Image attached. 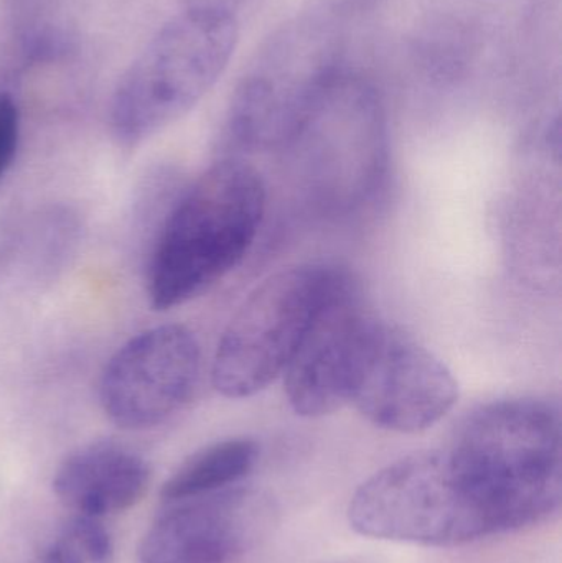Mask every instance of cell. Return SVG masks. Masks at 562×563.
<instances>
[{
    "label": "cell",
    "mask_w": 562,
    "mask_h": 563,
    "mask_svg": "<svg viewBox=\"0 0 562 563\" xmlns=\"http://www.w3.org/2000/svg\"><path fill=\"white\" fill-rule=\"evenodd\" d=\"M346 12H353V10H365L370 9V7L375 5L376 0H337Z\"/></svg>",
    "instance_id": "cell-18"
},
{
    "label": "cell",
    "mask_w": 562,
    "mask_h": 563,
    "mask_svg": "<svg viewBox=\"0 0 562 563\" xmlns=\"http://www.w3.org/2000/svg\"><path fill=\"white\" fill-rule=\"evenodd\" d=\"M200 376L201 347L194 331L161 324L135 334L109 357L99 402L119 429H154L194 399Z\"/></svg>",
    "instance_id": "cell-9"
},
{
    "label": "cell",
    "mask_w": 562,
    "mask_h": 563,
    "mask_svg": "<svg viewBox=\"0 0 562 563\" xmlns=\"http://www.w3.org/2000/svg\"><path fill=\"white\" fill-rule=\"evenodd\" d=\"M449 456L481 496L497 534L541 525L562 503V426L554 404L507 399L462 422Z\"/></svg>",
    "instance_id": "cell-3"
},
{
    "label": "cell",
    "mask_w": 562,
    "mask_h": 563,
    "mask_svg": "<svg viewBox=\"0 0 562 563\" xmlns=\"http://www.w3.org/2000/svg\"><path fill=\"white\" fill-rule=\"evenodd\" d=\"M22 115L15 95L0 89V185L19 154Z\"/></svg>",
    "instance_id": "cell-16"
},
{
    "label": "cell",
    "mask_w": 562,
    "mask_h": 563,
    "mask_svg": "<svg viewBox=\"0 0 562 563\" xmlns=\"http://www.w3.org/2000/svg\"><path fill=\"white\" fill-rule=\"evenodd\" d=\"M349 522L366 538L426 548H458L497 534L448 450L412 453L370 476L350 499Z\"/></svg>",
    "instance_id": "cell-6"
},
{
    "label": "cell",
    "mask_w": 562,
    "mask_h": 563,
    "mask_svg": "<svg viewBox=\"0 0 562 563\" xmlns=\"http://www.w3.org/2000/svg\"><path fill=\"white\" fill-rule=\"evenodd\" d=\"M114 544L101 519L76 516L69 519L38 563H112Z\"/></svg>",
    "instance_id": "cell-14"
},
{
    "label": "cell",
    "mask_w": 562,
    "mask_h": 563,
    "mask_svg": "<svg viewBox=\"0 0 562 563\" xmlns=\"http://www.w3.org/2000/svg\"><path fill=\"white\" fill-rule=\"evenodd\" d=\"M269 522V503L240 485L164 503L139 558L142 563H236Z\"/></svg>",
    "instance_id": "cell-11"
},
{
    "label": "cell",
    "mask_w": 562,
    "mask_h": 563,
    "mask_svg": "<svg viewBox=\"0 0 562 563\" xmlns=\"http://www.w3.org/2000/svg\"><path fill=\"white\" fill-rule=\"evenodd\" d=\"M148 482L151 468L137 452L104 440L66 456L53 476V492L76 515L102 519L137 505Z\"/></svg>",
    "instance_id": "cell-12"
},
{
    "label": "cell",
    "mask_w": 562,
    "mask_h": 563,
    "mask_svg": "<svg viewBox=\"0 0 562 563\" xmlns=\"http://www.w3.org/2000/svg\"><path fill=\"white\" fill-rule=\"evenodd\" d=\"M266 205V185L246 158L218 157L184 187L145 256L152 307H180L233 273L260 234Z\"/></svg>",
    "instance_id": "cell-2"
},
{
    "label": "cell",
    "mask_w": 562,
    "mask_h": 563,
    "mask_svg": "<svg viewBox=\"0 0 562 563\" xmlns=\"http://www.w3.org/2000/svg\"><path fill=\"white\" fill-rule=\"evenodd\" d=\"M236 43L233 13L184 9L172 16L112 92V139L121 147H137L194 111L220 81Z\"/></svg>",
    "instance_id": "cell-4"
},
{
    "label": "cell",
    "mask_w": 562,
    "mask_h": 563,
    "mask_svg": "<svg viewBox=\"0 0 562 563\" xmlns=\"http://www.w3.org/2000/svg\"><path fill=\"white\" fill-rule=\"evenodd\" d=\"M184 9L214 10L236 15L238 9L244 0H180Z\"/></svg>",
    "instance_id": "cell-17"
},
{
    "label": "cell",
    "mask_w": 562,
    "mask_h": 563,
    "mask_svg": "<svg viewBox=\"0 0 562 563\" xmlns=\"http://www.w3.org/2000/svg\"><path fill=\"white\" fill-rule=\"evenodd\" d=\"M79 238V221L69 210H53L43 214L35 227L32 243L33 264L38 273H52L65 263Z\"/></svg>",
    "instance_id": "cell-15"
},
{
    "label": "cell",
    "mask_w": 562,
    "mask_h": 563,
    "mask_svg": "<svg viewBox=\"0 0 562 563\" xmlns=\"http://www.w3.org/2000/svg\"><path fill=\"white\" fill-rule=\"evenodd\" d=\"M339 271L329 264L287 267L247 295L214 353L211 383L221 396L246 399L283 377Z\"/></svg>",
    "instance_id": "cell-7"
},
{
    "label": "cell",
    "mask_w": 562,
    "mask_h": 563,
    "mask_svg": "<svg viewBox=\"0 0 562 563\" xmlns=\"http://www.w3.org/2000/svg\"><path fill=\"white\" fill-rule=\"evenodd\" d=\"M459 400L452 371L401 330L383 324L350 406L379 429L421 433L438 426Z\"/></svg>",
    "instance_id": "cell-10"
},
{
    "label": "cell",
    "mask_w": 562,
    "mask_h": 563,
    "mask_svg": "<svg viewBox=\"0 0 562 563\" xmlns=\"http://www.w3.org/2000/svg\"><path fill=\"white\" fill-rule=\"evenodd\" d=\"M346 20L337 0H316L261 43L231 96L220 157L287 151L317 99L346 69Z\"/></svg>",
    "instance_id": "cell-1"
},
{
    "label": "cell",
    "mask_w": 562,
    "mask_h": 563,
    "mask_svg": "<svg viewBox=\"0 0 562 563\" xmlns=\"http://www.w3.org/2000/svg\"><path fill=\"white\" fill-rule=\"evenodd\" d=\"M383 324L359 282L340 269L283 374L297 416L317 419L350 406Z\"/></svg>",
    "instance_id": "cell-8"
},
{
    "label": "cell",
    "mask_w": 562,
    "mask_h": 563,
    "mask_svg": "<svg viewBox=\"0 0 562 563\" xmlns=\"http://www.w3.org/2000/svg\"><path fill=\"white\" fill-rule=\"evenodd\" d=\"M257 456L256 442L244 437L211 443L172 473L162 486V501H181L234 488L253 472Z\"/></svg>",
    "instance_id": "cell-13"
},
{
    "label": "cell",
    "mask_w": 562,
    "mask_h": 563,
    "mask_svg": "<svg viewBox=\"0 0 562 563\" xmlns=\"http://www.w3.org/2000/svg\"><path fill=\"white\" fill-rule=\"evenodd\" d=\"M284 154L322 210L350 214L376 197L389 168V129L378 89L345 69L317 99Z\"/></svg>",
    "instance_id": "cell-5"
}]
</instances>
